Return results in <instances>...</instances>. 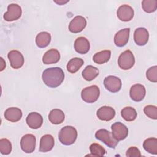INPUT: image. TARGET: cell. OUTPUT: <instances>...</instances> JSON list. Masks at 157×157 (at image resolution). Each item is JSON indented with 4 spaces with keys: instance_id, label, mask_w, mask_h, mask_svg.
I'll return each mask as SVG.
<instances>
[{
    "instance_id": "1",
    "label": "cell",
    "mask_w": 157,
    "mask_h": 157,
    "mask_svg": "<svg viewBox=\"0 0 157 157\" xmlns=\"http://www.w3.org/2000/svg\"><path fill=\"white\" fill-rule=\"evenodd\" d=\"M42 78L45 85L50 88H55L62 83L64 78V74L60 67H50L43 71Z\"/></svg>"
},
{
    "instance_id": "2",
    "label": "cell",
    "mask_w": 157,
    "mask_h": 157,
    "mask_svg": "<svg viewBox=\"0 0 157 157\" xmlns=\"http://www.w3.org/2000/svg\"><path fill=\"white\" fill-rule=\"evenodd\" d=\"M77 137V131L76 129L72 126H66L59 131L58 139L60 142L64 145H70L73 144Z\"/></svg>"
},
{
    "instance_id": "3",
    "label": "cell",
    "mask_w": 157,
    "mask_h": 157,
    "mask_svg": "<svg viewBox=\"0 0 157 157\" xmlns=\"http://www.w3.org/2000/svg\"><path fill=\"white\" fill-rule=\"evenodd\" d=\"M95 137L111 148H115L118 143V141L113 137L112 132L105 129L98 130L95 133Z\"/></svg>"
},
{
    "instance_id": "4",
    "label": "cell",
    "mask_w": 157,
    "mask_h": 157,
    "mask_svg": "<svg viewBox=\"0 0 157 157\" xmlns=\"http://www.w3.org/2000/svg\"><path fill=\"white\" fill-rule=\"evenodd\" d=\"M100 95V90L98 86L91 85L83 88L81 92L82 99L87 103L96 102Z\"/></svg>"
},
{
    "instance_id": "5",
    "label": "cell",
    "mask_w": 157,
    "mask_h": 157,
    "mask_svg": "<svg viewBox=\"0 0 157 157\" xmlns=\"http://www.w3.org/2000/svg\"><path fill=\"white\" fill-rule=\"evenodd\" d=\"M119 67L123 70H128L135 64V58L133 53L129 50H126L120 54L118 59Z\"/></svg>"
},
{
    "instance_id": "6",
    "label": "cell",
    "mask_w": 157,
    "mask_h": 157,
    "mask_svg": "<svg viewBox=\"0 0 157 157\" xmlns=\"http://www.w3.org/2000/svg\"><path fill=\"white\" fill-rule=\"evenodd\" d=\"M36 139L33 134H25L21 137L20 140V147L21 150L26 153L33 152L36 147Z\"/></svg>"
},
{
    "instance_id": "7",
    "label": "cell",
    "mask_w": 157,
    "mask_h": 157,
    "mask_svg": "<svg viewBox=\"0 0 157 157\" xmlns=\"http://www.w3.org/2000/svg\"><path fill=\"white\" fill-rule=\"evenodd\" d=\"M112 134L118 141L125 139L128 135V128L121 122H115L111 126Z\"/></svg>"
},
{
    "instance_id": "8",
    "label": "cell",
    "mask_w": 157,
    "mask_h": 157,
    "mask_svg": "<svg viewBox=\"0 0 157 157\" xmlns=\"http://www.w3.org/2000/svg\"><path fill=\"white\" fill-rule=\"evenodd\" d=\"M22 14L21 7L17 4H10L7 7V11L4 14V19L7 21H12L20 18Z\"/></svg>"
},
{
    "instance_id": "9",
    "label": "cell",
    "mask_w": 157,
    "mask_h": 157,
    "mask_svg": "<svg viewBox=\"0 0 157 157\" xmlns=\"http://www.w3.org/2000/svg\"><path fill=\"white\" fill-rule=\"evenodd\" d=\"M105 88L111 93L118 92L121 88V79L114 75H109L104 80Z\"/></svg>"
},
{
    "instance_id": "10",
    "label": "cell",
    "mask_w": 157,
    "mask_h": 157,
    "mask_svg": "<svg viewBox=\"0 0 157 157\" xmlns=\"http://www.w3.org/2000/svg\"><path fill=\"white\" fill-rule=\"evenodd\" d=\"M86 26V19L81 15H77L70 21L68 29L72 33H78L82 31Z\"/></svg>"
},
{
    "instance_id": "11",
    "label": "cell",
    "mask_w": 157,
    "mask_h": 157,
    "mask_svg": "<svg viewBox=\"0 0 157 157\" xmlns=\"http://www.w3.org/2000/svg\"><path fill=\"white\" fill-rule=\"evenodd\" d=\"M8 59L12 68L17 69L21 67L24 64V58L21 52L18 50H13L7 54Z\"/></svg>"
},
{
    "instance_id": "12",
    "label": "cell",
    "mask_w": 157,
    "mask_h": 157,
    "mask_svg": "<svg viewBox=\"0 0 157 157\" xmlns=\"http://www.w3.org/2000/svg\"><path fill=\"white\" fill-rule=\"evenodd\" d=\"M146 94V90L144 85L137 83L132 85L129 91L131 98L136 101L140 102L144 99Z\"/></svg>"
},
{
    "instance_id": "13",
    "label": "cell",
    "mask_w": 157,
    "mask_h": 157,
    "mask_svg": "<svg viewBox=\"0 0 157 157\" xmlns=\"http://www.w3.org/2000/svg\"><path fill=\"white\" fill-rule=\"evenodd\" d=\"M117 15L120 20L129 21L134 17V10L129 5H121L118 7L117 11Z\"/></svg>"
},
{
    "instance_id": "14",
    "label": "cell",
    "mask_w": 157,
    "mask_h": 157,
    "mask_svg": "<svg viewBox=\"0 0 157 157\" xmlns=\"http://www.w3.org/2000/svg\"><path fill=\"white\" fill-rule=\"evenodd\" d=\"M26 121L29 128L37 129L40 128L42 125L43 118L39 113L33 112L28 115L26 118Z\"/></svg>"
},
{
    "instance_id": "15",
    "label": "cell",
    "mask_w": 157,
    "mask_h": 157,
    "mask_svg": "<svg viewBox=\"0 0 157 157\" xmlns=\"http://www.w3.org/2000/svg\"><path fill=\"white\" fill-rule=\"evenodd\" d=\"M148 31L145 28L140 27L135 30L134 33V39L137 45H145L148 42Z\"/></svg>"
},
{
    "instance_id": "16",
    "label": "cell",
    "mask_w": 157,
    "mask_h": 157,
    "mask_svg": "<svg viewBox=\"0 0 157 157\" xmlns=\"http://www.w3.org/2000/svg\"><path fill=\"white\" fill-rule=\"evenodd\" d=\"M130 28H126L118 31L114 36L115 44L118 47L124 46L129 40Z\"/></svg>"
},
{
    "instance_id": "17",
    "label": "cell",
    "mask_w": 157,
    "mask_h": 157,
    "mask_svg": "<svg viewBox=\"0 0 157 157\" xmlns=\"http://www.w3.org/2000/svg\"><path fill=\"white\" fill-rule=\"evenodd\" d=\"M96 115L99 120L109 121L115 117V110L112 107L104 105L97 110Z\"/></svg>"
},
{
    "instance_id": "18",
    "label": "cell",
    "mask_w": 157,
    "mask_h": 157,
    "mask_svg": "<svg viewBox=\"0 0 157 157\" xmlns=\"http://www.w3.org/2000/svg\"><path fill=\"white\" fill-rule=\"evenodd\" d=\"M60 59V53L59 51L55 48H52L47 51L42 57V62L45 64H55Z\"/></svg>"
},
{
    "instance_id": "19",
    "label": "cell",
    "mask_w": 157,
    "mask_h": 157,
    "mask_svg": "<svg viewBox=\"0 0 157 157\" xmlns=\"http://www.w3.org/2000/svg\"><path fill=\"white\" fill-rule=\"evenodd\" d=\"M75 50L80 54H85L90 50V44L88 40L84 37L77 38L74 44Z\"/></svg>"
},
{
    "instance_id": "20",
    "label": "cell",
    "mask_w": 157,
    "mask_h": 157,
    "mask_svg": "<svg viewBox=\"0 0 157 157\" xmlns=\"http://www.w3.org/2000/svg\"><path fill=\"white\" fill-rule=\"evenodd\" d=\"M54 144L55 141L53 137L50 134H45L40 139L39 151L44 153L49 151L53 148Z\"/></svg>"
},
{
    "instance_id": "21",
    "label": "cell",
    "mask_w": 157,
    "mask_h": 157,
    "mask_svg": "<svg viewBox=\"0 0 157 157\" xmlns=\"http://www.w3.org/2000/svg\"><path fill=\"white\" fill-rule=\"evenodd\" d=\"M5 118L11 122L18 121L22 117L21 110L17 107H9L5 110Z\"/></svg>"
},
{
    "instance_id": "22",
    "label": "cell",
    "mask_w": 157,
    "mask_h": 157,
    "mask_svg": "<svg viewBox=\"0 0 157 157\" xmlns=\"http://www.w3.org/2000/svg\"><path fill=\"white\" fill-rule=\"evenodd\" d=\"M65 115L64 112L58 109H54L50 111L48 115L49 121L54 124H59L64 120Z\"/></svg>"
},
{
    "instance_id": "23",
    "label": "cell",
    "mask_w": 157,
    "mask_h": 157,
    "mask_svg": "<svg viewBox=\"0 0 157 157\" xmlns=\"http://www.w3.org/2000/svg\"><path fill=\"white\" fill-rule=\"evenodd\" d=\"M51 41V36L49 33L42 31L39 33L36 37V44L39 48L47 47Z\"/></svg>"
},
{
    "instance_id": "24",
    "label": "cell",
    "mask_w": 157,
    "mask_h": 157,
    "mask_svg": "<svg viewBox=\"0 0 157 157\" xmlns=\"http://www.w3.org/2000/svg\"><path fill=\"white\" fill-rule=\"evenodd\" d=\"M111 56V51L109 50H105L98 53H96L93 57V61L98 64H102L109 61Z\"/></svg>"
},
{
    "instance_id": "25",
    "label": "cell",
    "mask_w": 157,
    "mask_h": 157,
    "mask_svg": "<svg viewBox=\"0 0 157 157\" xmlns=\"http://www.w3.org/2000/svg\"><path fill=\"white\" fill-rule=\"evenodd\" d=\"M99 69L91 65L87 66L82 71V77L86 81L94 80L99 75Z\"/></svg>"
},
{
    "instance_id": "26",
    "label": "cell",
    "mask_w": 157,
    "mask_h": 157,
    "mask_svg": "<svg viewBox=\"0 0 157 157\" xmlns=\"http://www.w3.org/2000/svg\"><path fill=\"white\" fill-rule=\"evenodd\" d=\"M84 61L80 58H74L70 59L67 64V70L70 73L77 72L83 65Z\"/></svg>"
},
{
    "instance_id": "27",
    "label": "cell",
    "mask_w": 157,
    "mask_h": 157,
    "mask_svg": "<svg viewBox=\"0 0 157 157\" xmlns=\"http://www.w3.org/2000/svg\"><path fill=\"white\" fill-rule=\"evenodd\" d=\"M144 150L150 154H157V139L150 137L145 139L143 143Z\"/></svg>"
},
{
    "instance_id": "28",
    "label": "cell",
    "mask_w": 157,
    "mask_h": 157,
    "mask_svg": "<svg viewBox=\"0 0 157 157\" xmlns=\"http://www.w3.org/2000/svg\"><path fill=\"white\" fill-rule=\"evenodd\" d=\"M121 115L127 121H132L136 118L137 113L136 109L132 107H126L121 110Z\"/></svg>"
},
{
    "instance_id": "29",
    "label": "cell",
    "mask_w": 157,
    "mask_h": 157,
    "mask_svg": "<svg viewBox=\"0 0 157 157\" xmlns=\"http://www.w3.org/2000/svg\"><path fill=\"white\" fill-rule=\"evenodd\" d=\"M91 155L94 156H102L106 153L105 148L99 144L93 143L90 146Z\"/></svg>"
},
{
    "instance_id": "30",
    "label": "cell",
    "mask_w": 157,
    "mask_h": 157,
    "mask_svg": "<svg viewBox=\"0 0 157 157\" xmlns=\"http://www.w3.org/2000/svg\"><path fill=\"white\" fill-rule=\"evenodd\" d=\"M142 9L147 13H152L157 9L156 0H144L142 2Z\"/></svg>"
},
{
    "instance_id": "31",
    "label": "cell",
    "mask_w": 157,
    "mask_h": 157,
    "mask_svg": "<svg viewBox=\"0 0 157 157\" xmlns=\"http://www.w3.org/2000/svg\"><path fill=\"white\" fill-rule=\"evenodd\" d=\"M12 144L7 139H0V152L2 155H9L12 151Z\"/></svg>"
},
{
    "instance_id": "32",
    "label": "cell",
    "mask_w": 157,
    "mask_h": 157,
    "mask_svg": "<svg viewBox=\"0 0 157 157\" xmlns=\"http://www.w3.org/2000/svg\"><path fill=\"white\" fill-rule=\"evenodd\" d=\"M145 114L150 118L156 120L157 119V107L155 105H148L144 108Z\"/></svg>"
},
{
    "instance_id": "33",
    "label": "cell",
    "mask_w": 157,
    "mask_h": 157,
    "mask_svg": "<svg viewBox=\"0 0 157 157\" xmlns=\"http://www.w3.org/2000/svg\"><path fill=\"white\" fill-rule=\"evenodd\" d=\"M146 76L149 81L156 83L157 82V66H154L150 67L147 71Z\"/></svg>"
},
{
    "instance_id": "34",
    "label": "cell",
    "mask_w": 157,
    "mask_h": 157,
    "mask_svg": "<svg viewBox=\"0 0 157 157\" xmlns=\"http://www.w3.org/2000/svg\"><path fill=\"white\" fill-rule=\"evenodd\" d=\"M126 156L128 157H140L141 153L136 147H131L127 150Z\"/></svg>"
},
{
    "instance_id": "35",
    "label": "cell",
    "mask_w": 157,
    "mask_h": 157,
    "mask_svg": "<svg viewBox=\"0 0 157 157\" xmlns=\"http://www.w3.org/2000/svg\"><path fill=\"white\" fill-rule=\"evenodd\" d=\"M1 71H2L6 67V62L4 61V59L2 57H1Z\"/></svg>"
},
{
    "instance_id": "36",
    "label": "cell",
    "mask_w": 157,
    "mask_h": 157,
    "mask_svg": "<svg viewBox=\"0 0 157 157\" xmlns=\"http://www.w3.org/2000/svg\"><path fill=\"white\" fill-rule=\"evenodd\" d=\"M55 1V2H56V4H58L59 5H63V4H64L67 3L69 1Z\"/></svg>"
}]
</instances>
